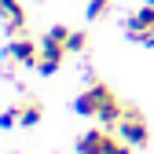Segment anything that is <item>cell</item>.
Segmentation results:
<instances>
[{"mask_svg": "<svg viewBox=\"0 0 154 154\" xmlns=\"http://www.w3.org/2000/svg\"><path fill=\"white\" fill-rule=\"evenodd\" d=\"M132 150H136V147L125 143L118 132H110V136H106V154H132Z\"/></svg>", "mask_w": 154, "mask_h": 154, "instance_id": "obj_11", "label": "cell"}, {"mask_svg": "<svg viewBox=\"0 0 154 154\" xmlns=\"http://www.w3.org/2000/svg\"><path fill=\"white\" fill-rule=\"evenodd\" d=\"M110 8H114V0H88V8H85V15L92 18H103V15H110Z\"/></svg>", "mask_w": 154, "mask_h": 154, "instance_id": "obj_9", "label": "cell"}, {"mask_svg": "<svg viewBox=\"0 0 154 154\" xmlns=\"http://www.w3.org/2000/svg\"><path fill=\"white\" fill-rule=\"evenodd\" d=\"M18 106V128H37L44 118V106L37 103V99H26V103H15Z\"/></svg>", "mask_w": 154, "mask_h": 154, "instance_id": "obj_8", "label": "cell"}, {"mask_svg": "<svg viewBox=\"0 0 154 154\" xmlns=\"http://www.w3.org/2000/svg\"><path fill=\"white\" fill-rule=\"evenodd\" d=\"M114 132H118L125 143H132L136 150L150 143V125H147V118H143V110L132 106V103H125V114H121V121H118Z\"/></svg>", "mask_w": 154, "mask_h": 154, "instance_id": "obj_2", "label": "cell"}, {"mask_svg": "<svg viewBox=\"0 0 154 154\" xmlns=\"http://www.w3.org/2000/svg\"><path fill=\"white\" fill-rule=\"evenodd\" d=\"M85 48H88V33H85V29H73L70 41H66V51H70V55H81Z\"/></svg>", "mask_w": 154, "mask_h": 154, "instance_id": "obj_10", "label": "cell"}, {"mask_svg": "<svg viewBox=\"0 0 154 154\" xmlns=\"http://www.w3.org/2000/svg\"><path fill=\"white\" fill-rule=\"evenodd\" d=\"M125 33H128L136 44H143V48H154V0H150V4H143V8H136V11L128 15Z\"/></svg>", "mask_w": 154, "mask_h": 154, "instance_id": "obj_3", "label": "cell"}, {"mask_svg": "<svg viewBox=\"0 0 154 154\" xmlns=\"http://www.w3.org/2000/svg\"><path fill=\"white\" fill-rule=\"evenodd\" d=\"M70 33H73L70 26H48V29H44V41H51V44H66Z\"/></svg>", "mask_w": 154, "mask_h": 154, "instance_id": "obj_12", "label": "cell"}, {"mask_svg": "<svg viewBox=\"0 0 154 154\" xmlns=\"http://www.w3.org/2000/svg\"><path fill=\"white\" fill-rule=\"evenodd\" d=\"M0 18L8 22L11 37H22L26 33V8H22V0H0Z\"/></svg>", "mask_w": 154, "mask_h": 154, "instance_id": "obj_6", "label": "cell"}, {"mask_svg": "<svg viewBox=\"0 0 154 154\" xmlns=\"http://www.w3.org/2000/svg\"><path fill=\"white\" fill-rule=\"evenodd\" d=\"M15 125H18V106H8L0 114V128H15Z\"/></svg>", "mask_w": 154, "mask_h": 154, "instance_id": "obj_13", "label": "cell"}, {"mask_svg": "<svg viewBox=\"0 0 154 154\" xmlns=\"http://www.w3.org/2000/svg\"><path fill=\"white\" fill-rule=\"evenodd\" d=\"M66 44H51V41H41V63H37V70H41L44 77H51V73H59L63 70V63H66Z\"/></svg>", "mask_w": 154, "mask_h": 154, "instance_id": "obj_5", "label": "cell"}, {"mask_svg": "<svg viewBox=\"0 0 154 154\" xmlns=\"http://www.w3.org/2000/svg\"><path fill=\"white\" fill-rule=\"evenodd\" d=\"M73 110L81 114V118H95L103 128H118L121 114H125V103L118 99V92H114L106 81H92V85L73 99Z\"/></svg>", "mask_w": 154, "mask_h": 154, "instance_id": "obj_1", "label": "cell"}, {"mask_svg": "<svg viewBox=\"0 0 154 154\" xmlns=\"http://www.w3.org/2000/svg\"><path fill=\"white\" fill-rule=\"evenodd\" d=\"M106 136H110V128H88L77 140V154H106Z\"/></svg>", "mask_w": 154, "mask_h": 154, "instance_id": "obj_7", "label": "cell"}, {"mask_svg": "<svg viewBox=\"0 0 154 154\" xmlns=\"http://www.w3.org/2000/svg\"><path fill=\"white\" fill-rule=\"evenodd\" d=\"M8 59L15 66H37L41 63V44H33L29 37H11V44H8Z\"/></svg>", "mask_w": 154, "mask_h": 154, "instance_id": "obj_4", "label": "cell"}]
</instances>
